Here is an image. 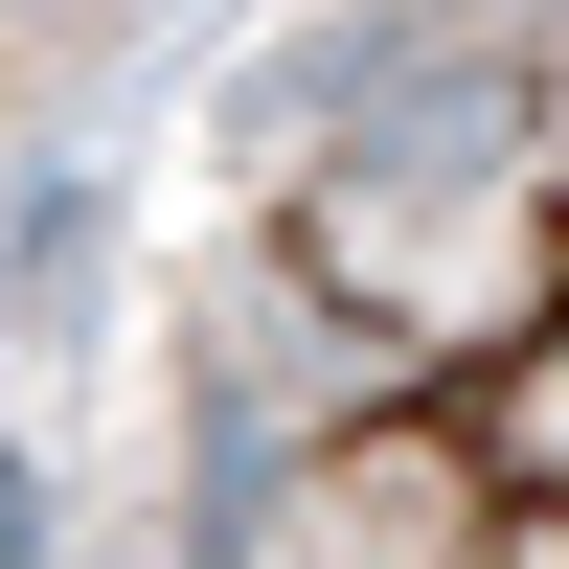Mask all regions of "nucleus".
Wrapping results in <instances>:
<instances>
[{"label":"nucleus","mask_w":569,"mask_h":569,"mask_svg":"<svg viewBox=\"0 0 569 569\" xmlns=\"http://www.w3.org/2000/svg\"><path fill=\"white\" fill-rule=\"evenodd\" d=\"M251 569H569V0L456 23L297 182L228 342Z\"/></svg>","instance_id":"1"}]
</instances>
